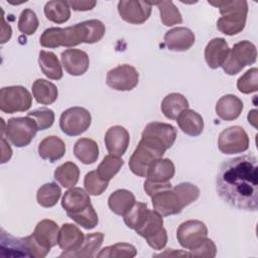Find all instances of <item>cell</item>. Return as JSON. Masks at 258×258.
Segmentation results:
<instances>
[{
    "mask_svg": "<svg viewBox=\"0 0 258 258\" xmlns=\"http://www.w3.org/2000/svg\"><path fill=\"white\" fill-rule=\"evenodd\" d=\"M144 136H151L161 141L166 148H170L176 139V129L167 123L151 122L148 123L142 131Z\"/></svg>",
    "mask_w": 258,
    "mask_h": 258,
    "instance_id": "cb8c5ba5",
    "label": "cell"
},
{
    "mask_svg": "<svg viewBox=\"0 0 258 258\" xmlns=\"http://www.w3.org/2000/svg\"><path fill=\"white\" fill-rule=\"evenodd\" d=\"M96 1H69V5L76 11L92 10L96 6Z\"/></svg>",
    "mask_w": 258,
    "mask_h": 258,
    "instance_id": "c3c4849f",
    "label": "cell"
},
{
    "mask_svg": "<svg viewBox=\"0 0 258 258\" xmlns=\"http://www.w3.org/2000/svg\"><path fill=\"white\" fill-rule=\"evenodd\" d=\"M237 88L243 94H251L258 90V70L252 68L237 81Z\"/></svg>",
    "mask_w": 258,
    "mask_h": 258,
    "instance_id": "7bdbcfd3",
    "label": "cell"
},
{
    "mask_svg": "<svg viewBox=\"0 0 258 258\" xmlns=\"http://www.w3.org/2000/svg\"><path fill=\"white\" fill-rule=\"evenodd\" d=\"M32 105V97L22 86L4 87L0 90V110L7 114L27 111Z\"/></svg>",
    "mask_w": 258,
    "mask_h": 258,
    "instance_id": "9c48e42d",
    "label": "cell"
},
{
    "mask_svg": "<svg viewBox=\"0 0 258 258\" xmlns=\"http://www.w3.org/2000/svg\"><path fill=\"white\" fill-rule=\"evenodd\" d=\"M1 145H2V160H1V163H5L11 158L12 150H11V147L7 143L4 136H2V138H1Z\"/></svg>",
    "mask_w": 258,
    "mask_h": 258,
    "instance_id": "681fc988",
    "label": "cell"
},
{
    "mask_svg": "<svg viewBox=\"0 0 258 258\" xmlns=\"http://www.w3.org/2000/svg\"><path fill=\"white\" fill-rule=\"evenodd\" d=\"M61 196V189L55 182L41 185L36 194L37 203L43 208H51L56 205Z\"/></svg>",
    "mask_w": 258,
    "mask_h": 258,
    "instance_id": "d590c367",
    "label": "cell"
},
{
    "mask_svg": "<svg viewBox=\"0 0 258 258\" xmlns=\"http://www.w3.org/2000/svg\"><path fill=\"white\" fill-rule=\"evenodd\" d=\"M39 21L35 12L29 8L24 9L18 19V29L25 35H32L38 28Z\"/></svg>",
    "mask_w": 258,
    "mask_h": 258,
    "instance_id": "b9f144b4",
    "label": "cell"
},
{
    "mask_svg": "<svg viewBox=\"0 0 258 258\" xmlns=\"http://www.w3.org/2000/svg\"><path fill=\"white\" fill-rule=\"evenodd\" d=\"M45 17L56 24L67 22L71 17V7L69 2L62 0L48 1L44 5Z\"/></svg>",
    "mask_w": 258,
    "mask_h": 258,
    "instance_id": "836d02e7",
    "label": "cell"
},
{
    "mask_svg": "<svg viewBox=\"0 0 258 258\" xmlns=\"http://www.w3.org/2000/svg\"><path fill=\"white\" fill-rule=\"evenodd\" d=\"M190 252L188 253L189 256H195V257H208V258H213L217 254V247L213 240L209 239L208 237L195 249L189 250Z\"/></svg>",
    "mask_w": 258,
    "mask_h": 258,
    "instance_id": "7dc6e473",
    "label": "cell"
},
{
    "mask_svg": "<svg viewBox=\"0 0 258 258\" xmlns=\"http://www.w3.org/2000/svg\"><path fill=\"white\" fill-rule=\"evenodd\" d=\"M188 108L187 99L179 93H170L164 97L160 109L163 115L170 120H176L177 116Z\"/></svg>",
    "mask_w": 258,
    "mask_h": 258,
    "instance_id": "f1b7e54d",
    "label": "cell"
},
{
    "mask_svg": "<svg viewBox=\"0 0 258 258\" xmlns=\"http://www.w3.org/2000/svg\"><path fill=\"white\" fill-rule=\"evenodd\" d=\"M91 205V199L87 191L81 187H71L61 199V207L68 214H74L85 210Z\"/></svg>",
    "mask_w": 258,
    "mask_h": 258,
    "instance_id": "44dd1931",
    "label": "cell"
},
{
    "mask_svg": "<svg viewBox=\"0 0 258 258\" xmlns=\"http://www.w3.org/2000/svg\"><path fill=\"white\" fill-rule=\"evenodd\" d=\"M248 121L250 124H252L254 127H256V121H257V110H252L248 114Z\"/></svg>",
    "mask_w": 258,
    "mask_h": 258,
    "instance_id": "816d5d0a",
    "label": "cell"
},
{
    "mask_svg": "<svg viewBox=\"0 0 258 258\" xmlns=\"http://www.w3.org/2000/svg\"><path fill=\"white\" fill-rule=\"evenodd\" d=\"M83 25L86 32V41L85 43H95L100 41L105 35L106 28L102 21L98 19H90L83 21Z\"/></svg>",
    "mask_w": 258,
    "mask_h": 258,
    "instance_id": "60d3db41",
    "label": "cell"
},
{
    "mask_svg": "<svg viewBox=\"0 0 258 258\" xmlns=\"http://www.w3.org/2000/svg\"><path fill=\"white\" fill-rule=\"evenodd\" d=\"M257 58L256 46L249 40H242L234 44L222 68L229 76L239 74L246 66L253 64Z\"/></svg>",
    "mask_w": 258,
    "mask_h": 258,
    "instance_id": "ba28073f",
    "label": "cell"
},
{
    "mask_svg": "<svg viewBox=\"0 0 258 258\" xmlns=\"http://www.w3.org/2000/svg\"><path fill=\"white\" fill-rule=\"evenodd\" d=\"M179 129L188 136H199L204 130V119L196 111L191 109L183 110L176 118Z\"/></svg>",
    "mask_w": 258,
    "mask_h": 258,
    "instance_id": "603a6c76",
    "label": "cell"
},
{
    "mask_svg": "<svg viewBox=\"0 0 258 258\" xmlns=\"http://www.w3.org/2000/svg\"><path fill=\"white\" fill-rule=\"evenodd\" d=\"M209 4L218 7L222 15L217 21V28L226 35H235L241 32L246 25L248 13L247 1H209Z\"/></svg>",
    "mask_w": 258,
    "mask_h": 258,
    "instance_id": "7a4b0ae2",
    "label": "cell"
},
{
    "mask_svg": "<svg viewBox=\"0 0 258 258\" xmlns=\"http://www.w3.org/2000/svg\"><path fill=\"white\" fill-rule=\"evenodd\" d=\"M38 64L42 74L50 80H60L62 78V69L57 56L46 50H40L38 55Z\"/></svg>",
    "mask_w": 258,
    "mask_h": 258,
    "instance_id": "1f68e13d",
    "label": "cell"
},
{
    "mask_svg": "<svg viewBox=\"0 0 258 258\" xmlns=\"http://www.w3.org/2000/svg\"><path fill=\"white\" fill-rule=\"evenodd\" d=\"M104 240V234L101 232L87 234L85 236L82 246L73 252H62L59 257H71V258H90L96 256L97 250L100 249Z\"/></svg>",
    "mask_w": 258,
    "mask_h": 258,
    "instance_id": "d4e9b609",
    "label": "cell"
},
{
    "mask_svg": "<svg viewBox=\"0 0 258 258\" xmlns=\"http://www.w3.org/2000/svg\"><path fill=\"white\" fill-rule=\"evenodd\" d=\"M219 197L239 210L255 212L258 205L257 158L245 154L224 161L216 178Z\"/></svg>",
    "mask_w": 258,
    "mask_h": 258,
    "instance_id": "6da1fadb",
    "label": "cell"
},
{
    "mask_svg": "<svg viewBox=\"0 0 258 258\" xmlns=\"http://www.w3.org/2000/svg\"><path fill=\"white\" fill-rule=\"evenodd\" d=\"M244 108L243 102L237 96L228 94L221 97L216 104L217 115L225 121H233L237 119Z\"/></svg>",
    "mask_w": 258,
    "mask_h": 258,
    "instance_id": "7402d4cb",
    "label": "cell"
},
{
    "mask_svg": "<svg viewBox=\"0 0 258 258\" xmlns=\"http://www.w3.org/2000/svg\"><path fill=\"white\" fill-rule=\"evenodd\" d=\"M134 231L154 250H162L167 243V233L163 228L162 216L154 210L148 209L145 219Z\"/></svg>",
    "mask_w": 258,
    "mask_h": 258,
    "instance_id": "52a82bcc",
    "label": "cell"
},
{
    "mask_svg": "<svg viewBox=\"0 0 258 258\" xmlns=\"http://www.w3.org/2000/svg\"><path fill=\"white\" fill-rule=\"evenodd\" d=\"M68 216L73 221H75L78 225H80L81 227L87 230L94 229L99 223L98 214L96 213L92 204L89 207H87L85 210L78 213H74V214H68Z\"/></svg>",
    "mask_w": 258,
    "mask_h": 258,
    "instance_id": "f35d334b",
    "label": "cell"
},
{
    "mask_svg": "<svg viewBox=\"0 0 258 258\" xmlns=\"http://www.w3.org/2000/svg\"><path fill=\"white\" fill-rule=\"evenodd\" d=\"M208 237L206 224L199 220H188L181 223L176 230L179 245L187 250L197 248Z\"/></svg>",
    "mask_w": 258,
    "mask_h": 258,
    "instance_id": "4fadbf2b",
    "label": "cell"
},
{
    "mask_svg": "<svg viewBox=\"0 0 258 258\" xmlns=\"http://www.w3.org/2000/svg\"><path fill=\"white\" fill-rule=\"evenodd\" d=\"M150 3L151 5H157L160 13V19L163 25L172 26L182 22V16L172 1H160Z\"/></svg>",
    "mask_w": 258,
    "mask_h": 258,
    "instance_id": "8d00e7d4",
    "label": "cell"
},
{
    "mask_svg": "<svg viewBox=\"0 0 258 258\" xmlns=\"http://www.w3.org/2000/svg\"><path fill=\"white\" fill-rule=\"evenodd\" d=\"M148 212L147 204L146 203H140L136 202L133 206V208L124 215V223L126 226L132 230H135L145 219Z\"/></svg>",
    "mask_w": 258,
    "mask_h": 258,
    "instance_id": "ab89813d",
    "label": "cell"
},
{
    "mask_svg": "<svg viewBox=\"0 0 258 258\" xmlns=\"http://www.w3.org/2000/svg\"><path fill=\"white\" fill-rule=\"evenodd\" d=\"M92 123L91 113L83 107H72L63 111L59 118V127L68 136H79L86 132Z\"/></svg>",
    "mask_w": 258,
    "mask_h": 258,
    "instance_id": "30bf717a",
    "label": "cell"
},
{
    "mask_svg": "<svg viewBox=\"0 0 258 258\" xmlns=\"http://www.w3.org/2000/svg\"><path fill=\"white\" fill-rule=\"evenodd\" d=\"M58 233L59 228L54 221L44 219L38 222L33 233L24 237L28 257H45L49 253L50 248L57 244Z\"/></svg>",
    "mask_w": 258,
    "mask_h": 258,
    "instance_id": "3957f363",
    "label": "cell"
},
{
    "mask_svg": "<svg viewBox=\"0 0 258 258\" xmlns=\"http://www.w3.org/2000/svg\"><path fill=\"white\" fill-rule=\"evenodd\" d=\"M173 187L178 192L185 207L197 201L201 194L200 188L196 184L190 182H181Z\"/></svg>",
    "mask_w": 258,
    "mask_h": 258,
    "instance_id": "bcb514c9",
    "label": "cell"
},
{
    "mask_svg": "<svg viewBox=\"0 0 258 258\" xmlns=\"http://www.w3.org/2000/svg\"><path fill=\"white\" fill-rule=\"evenodd\" d=\"M166 146L158 139L151 136L141 135L137 147L129 159L130 170L140 177H146L150 164L158 158H162Z\"/></svg>",
    "mask_w": 258,
    "mask_h": 258,
    "instance_id": "277c9868",
    "label": "cell"
},
{
    "mask_svg": "<svg viewBox=\"0 0 258 258\" xmlns=\"http://www.w3.org/2000/svg\"><path fill=\"white\" fill-rule=\"evenodd\" d=\"M150 198L153 210L162 217L177 215L183 208H185L178 192L174 189L172 184L160 189Z\"/></svg>",
    "mask_w": 258,
    "mask_h": 258,
    "instance_id": "7c38bea8",
    "label": "cell"
},
{
    "mask_svg": "<svg viewBox=\"0 0 258 258\" xmlns=\"http://www.w3.org/2000/svg\"><path fill=\"white\" fill-rule=\"evenodd\" d=\"M4 11L2 10V30H1V43H5L6 41H8L11 37V33H12V30H11V27L10 25L6 24L5 21H4Z\"/></svg>",
    "mask_w": 258,
    "mask_h": 258,
    "instance_id": "f907efd6",
    "label": "cell"
},
{
    "mask_svg": "<svg viewBox=\"0 0 258 258\" xmlns=\"http://www.w3.org/2000/svg\"><path fill=\"white\" fill-rule=\"evenodd\" d=\"M75 156L84 164H93L99 157V147L91 138H80L74 146Z\"/></svg>",
    "mask_w": 258,
    "mask_h": 258,
    "instance_id": "4dcf8cb0",
    "label": "cell"
},
{
    "mask_svg": "<svg viewBox=\"0 0 258 258\" xmlns=\"http://www.w3.org/2000/svg\"><path fill=\"white\" fill-rule=\"evenodd\" d=\"M195 41L194 32L183 26L169 29L164 34V44L167 49L172 51H186L194 45Z\"/></svg>",
    "mask_w": 258,
    "mask_h": 258,
    "instance_id": "e0dca14e",
    "label": "cell"
},
{
    "mask_svg": "<svg viewBox=\"0 0 258 258\" xmlns=\"http://www.w3.org/2000/svg\"><path fill=\"white\" fill-rule=\"evenodd\" d=\"M53 176L62 187H74L79 181L80 169L76 163L67 161L56 167Z\"/></svg>",
    "mask_w": 258,
    "mask_h": 258,
    "instance_id": "d6a6232c",
    "label": "cell"
},
{
    "mask_svg": "<svg viewBox=\"0 0 258 258\" xmlns=\"http://www.w3.org/2000/svg\"><path fill=\"white\" fill-rule=\"evenodd\" d=\"M135 203V196L130 190L124 188L115 190L108 199L110 210L118 216L126 215L133 208Z\"/></svg>",
    "mask_w": 258,
    "mask_h": 258,
    "instance_id": "83f0119b",
    "label": "cell"
},
{
    "mask_svg": "<svg viewBox=\"0 0 258 258\" xmlns=\"http://www.w3.org/2000/svg\"><path fill=\"white\" fill-rule=\"evenodd\" d=\"M123 164L124 160L120 156L108 154L103 158L96 171L102 180L109 182L118 173Z\"/></svg>",
    "mask_w": 258,
    "mask_h": 258,
    "instance_id": "e575fe53",
    "label": "cell"
},
{
    "mask_svg": "<svg viewBox=\"0 0 258 258\" xmlns=\"http://www.w3.org/2000/svg\"><path fill=\"white\" fill-rule=\"evenodd\" d=\"M86 41V32L83 22L77 23L66 28L50 27L45 29L39 42L41 46L48 48H56L58 46L73 47Z\"/></svg>",
    "mask_w": 258,
    "mask_h": 258,
    "instance_id": "5b68a950",
    "label": "cell"
},
{
    "mask_svg": "<svg viewBox=\"0 0 258 258\" xmlns=\"http://www.w3.org/2000/svg\"><path fill=\"white\" fill-rule=\"evenodd\" d=\"M249 137L241 126H231L224 129L218 138V148L224 154L245 152L249 148Z\"/></svg>",
    "mask_w": 258,
    "mask_h": 258,
    "instance_id": "8fae6325",
    "label": "cell"
},
{
    "mask_svg": "<svg viewBox=\"0 0 258 258\" xmlns=\"http://www.w3.org/2000/svg\"><path fill=\"white\" fill-rule=\"evenodd\" d=\"M61 64L71 76L84 75L90 66L89 55L86 51L78 48H69L60 54Z\"/></svg>",
    "mask_w": 258,
    "mask_h": 258,
    "instance_id": "2e32d148",
    "label": "cell"
},
{
    "mask_svg": "<svg viewBox=\"0 0 258 258\" xmlns=\"http://www.w3.org/2000/svg\"><path fill=\"white\" fill-rule=\"evenodd\" d=\"M27 116L32 118L38 130H45L52 126L54 121V113L48 108H39L27 113Z\"/></svg>",
    "mask_w": 258,
    "mask_h": 258,
    "instance_id": "f6af8a7d",
    "label": "cell"
},
{
    "mask_svg": "<svg viewBox=\"0 0 258 258\" xmlns=\"http://www.w3.org/2000/svg\"><path fill=\"white\" fill-rule=\"evenodd\" d=\"M66 153V144L57 136L51 135L42 139L38 145V154L42 159L54 162Z\"/></svg>",
    "mask_w": 258,
    "mask_h": 258,
    "instance_id": "484cf974",
    "label": "cell"
},
{
    "mask_svg": "<svg viewBox=\"0 0 258 258\" xmlns=\"http://www.w3.org/2000/svg\"><path fill=\"white\" fill-rule=\"evenodd\" d=\"M230 48L223 37H215L210 40L205 48V59L209 68L216 70L223 66L228 57Z\"/></svg>",
    "mask_w": 258,
    "mask_h": 258,
    "instance_id": "d6986e66",
    "label": "cell"
},
{
    "mask_svg": "<svg viewBox=\"0 0 258 258\" xmlns=\"http://www.w3.org/2000/svg\"><path fill=\"white\" fill-rule=\"evenodd\" d=\"M152 5L147 1L121 0L118 2L120 17L130 24H142L148 20Z\"/></svg>",
    "mask_w": 258,
    "mask_h": 258,
    "instance_id": "9a60e30c",
    "label": "cell"
},
{
    "mask_svg": "<svg viewBox=\"0 0 258 258\" xmlns=\"http://www.w3.org/2000/svg\"><path fill=\"white\" fill-rule=\"evenodd\" d=\"M108 183L109 182L102 180L98 176L96 170H92L88 172L84 178L85 189L89 195H92V196L102 195L107 189Z\"/></svg>",
    "mask_w": 258,
    "mask_h": 258,
    "instance_id": "ee69618b",
    "label": "cell"
},
{
    "mask_svg": "<svg viewBox=\"0 0 258 258\" xmlns=\"http://www.w3.org/2000/svg\"><path fill=\"white\" fill-rule=\"evenodd\" d=\"M175 173L173 162L168 158L155 159L149 166L146 177L153 182H167Z\"/></svg>",
    "mask_w": 258,
    "mask_h": 258,
    "instance_id": "4316f807",
    "label": "cell"
},
{
    "mask_svg": "<svg viewBox=\"0 0 258 258\" xmlns=\"http://www.w3.org/2000/svg\"><path fill=\"white\" fill-rule=\"evenodd\" d=\"M1 121L3 125L2 136L5 135V138L16 147L27 146L38 130L35 121L28 116L10 118L5 127L3 119H1Z\"/></svg>",
    "mask_w": 258,
    "mask_h": 258,
    "instance_id": "8992f818",
    "label": "cell"
},
{
    "mask_svg": "<svg viewBox=\"0 0 258 258\" xmlns=\"http://www.w3.org/2000/svg\"><path fill=\"white\" fill-rule=\"evenodd\" d=\"M139 82V73L130 64H120L107 73L106 84L116 91H131Z\"/></svg>",
    "mask_w": 258,
    "mask_h": 258,
    "instance_id": "5bb4252c",
    "label": "cell"
},
{
    "mask_svg": "<svg viewBox=\"0 0 258 258\" xmlns=\"http://www.w3.org/2000/svg\"><path fill=\"white\" fill-rule=\"evenodd\" d=\"M104 140L106 149L110 154L122 156L128 148L130 136L127 129L123 126L115 125L107 130Z\"/></svg>",
    "mask_w": 258,
    "mask_h": 258,
    "instance_id": "ac0fdd59",
    "label": "cell"
},
{
    "mask_svg": "<svg viewBox=\"0 0 258 258\" xmlns=\"http://www.w3.org/2000/svg\"><path fill=\"white\" fill-rule=\"evenodd\" d=\"M84 239V233L76 225L66 223L59 229L57 245L63 252H73L82 246Z\"/></svg>",
    "mask_w": 258,
    "mask_h": 258,
    "instance_id": "ffe728a7",
    "label": "cell"
},
{
    "mask_svg": "<svg viewBox=\"0 0 258 258\" xmlns=\"http://www.w3.org/2000/svg\"><path fill=\"white\" fill-rule=\"evenodd\" d=\"M32 95L38 104L50 105L58 96L57 88L51 82L44 79H37L32 84Z\"/></svg>",
    "mask_w": 258,
    "mask_h": 258,
    "instance_id": "f546056e",
    "label": "cell"
},
{
    "mask_svg": "<svg viewBox=\"0 0 258 258\" xmlns=\"http://www.w3.org/2000/svg\"><path fill=\"white\" fill-rule=\"evenodd\" d=\"M137 254L136 248L129 243H117L103 248L96 256L104 258H132Z\"/></svg>",
    "mask_w": 258,
    "mask_h": 258,
    "instance_id": "74e56055",
    "label": "cell"
}]
</instances>
